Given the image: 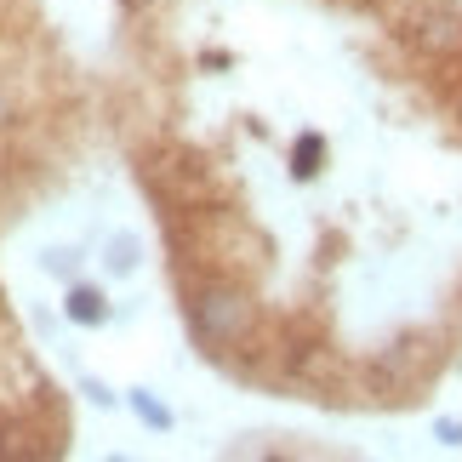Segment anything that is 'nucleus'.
Instances as JSON below:
<instances>
[{
	"instance_id": "1",
	"label": "nucleus",
	"mask_w": 462,
	"mask_h": 462,
	"mask_svg": "<svg viewBox=\"0 0 462 462\" xmlns=\"http://www.w3.org/2000/svg\"><path fill=\"white\" fill-rule=\"evenodd\" d=\"M189 331H194V343H206V348L240 343V337L252 331V297L235 291V286H200L194 303H189Z\"/></svg>"
},
{
	"instance_id": "2",
	"label": "nucleus",
	"mask_w": 462,
	"mask_h": 462,
	"mask_svg": "<svg viewBox=\"0 0 462 462\" xmlns=\"http://www.w3.org/2000/svg\"><path fill=\"white\" fill-rule=\"evenodd\" d=\"M417 41L429 51H462V17L457 12H429L417 23Z\"/></svg>"
},
{
	"instance_id": "3",
	"label": "nucleus",
	"mask_w": 462,
	"mask_h": 462,
	"mask_svg": "<svg viewBox=\"0 0 462 462\" xmlns=\"http://www.w3.org/2000/svg\"><path fill=\"white\" fill-rule=\"evenodd\" d=\"M103 263H109V274H132L137 263H143V240H137L132 228H115L109 245H103Z\"/></svg>"
},
{
	"instance_id": "4",
	"label": "nucleus",
	"mask_w": 462,
	"mask_h": 462,
	"mask_svg": "<svg viewBox=\"0 0 462 462\" xmlns=\"http://www.w3.org/2000/svg\"><path fill=\"white\" fill-rule=\"evenodd\" d=\"M63 314L75 319V326H103V314H109V309H103V297L92 286H75V291H69V303H63Z\"/></svg>"
},
{
	"instance_id": "5",
	"label": "nucleus",
	"mask_w": 462,
	"mask_h": 462,
	"mask_svg": "<svg viewBox=\"0 0 462 462\" xmlns=\"http://www.w3.org/2000/svg\"><path fill=\"white\" fill-rule=\"evenodd\" d=\"M132 411H137V417H143V422H149V429H160V434H166V429H171V422H177V417L166 411V405H160V400L149 394V388H132Z\"/></svg>"
},
{
	"instance_id": "6",
	"label": "nucleus",
	"mask_w": 462,
	"mask_h": 462,
	"mask_svg": "<svg viewBox=\"0 0 462 462\" xmlns=\"http://www.w3.org/2000/svg\"><path fill=\"white\" fill-rule=\"evenodd\" d=\"M319 154H326V143H319V137H303V143H297V177H314Z\"/></svg>"
},
{
	"instance_id": "7",
	"label": "nucleus",
	"mask_w": 462,
	"mask_h": 462,
	"mask_svg": "<svg viewBox=\"0 0 462 462\" xmlns=\"http://www.w3.org/2000/svg\"><path fill=\"white\" fill-rule=\"evenodd\" d=\"M46 274H75V252H46Z\"/></svg>"
},
{
	"instance_id": "8",
	"label": "nucleus",
	"mask_w": 462,
	"mask_h": 462,
	"mask_svg": "<svg viewBox=\"0 0 462 462\" xmlns=\"http://www.w3.org/2000/svg\"><path fill=\"white\" fill-rule=\"evenodd\" d=\"M434 434L446 439V446H462V422H446V417H439V422H434Z\"/></svg>"
}]
</instances>
